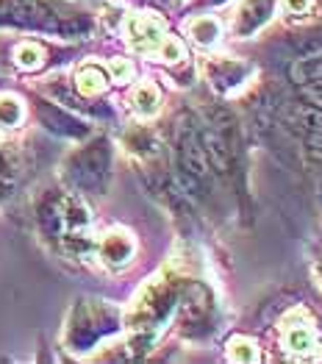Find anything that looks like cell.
Segmentation results:
<instances>
[{
  "instance_id": "cell-1",
  "label": "cell",
  "mask_w": 322,
  "mask_h": 364,
  "mask_svg": "<svg viewBox=\"0 0 322 364\" xmlns=\"http://www.w3.org/2000/svg\"><path fill=\"white\" fill-rule=\"evenodd\" d=\"M42 223L48 228L50 237H56L70 253H84L89 250V212L87 206L73 198V195H61L56 200H50L42 212Z\"/></svg>"
},
{
  "instance_id": "cell-2",
  "label": "cell",
  "mask_w": 322,
  "mask_h": 364,
  "mask_svg": "<svg viewBox=\"0 0 322 364\" xmlns=\"http://www.w3.org/2000/svg\"><path fill=\"white\" fill-rule=\"evenodd\" d=\"M176 164H178V176L181 183L189 195L195 198H208L211 195V186H214V167L205 156L203 145H200V136L195 128H181L178 131V145H176Z\"/></svg>"
},
{
  "instance_id": "cell-3",
  "label": "cell",
  "mask_w": 322,
  "mask_h": 364,
  "mask_svg": "<svg viewBox=\"0 0 322 364\" xmlns=\"http://www.w3.org/2000/svg\"><path fill=\"white\" fill-rule=\"evenodd\" d=\"M200 145H203L214 170H220L225 176L234 173L236 161H239V131H236L234 117H228V114L211 117L208 128L200 134Z\"/></svg>"
},
{
  "instance_id": "cell-4",
  "label": "cell",
  "mask_w": 322,
  "mask_h": 364,
  "mask_svg": "<svg viewBox=\"0 0 322 364\" xmlns=\"http://www.w3.org/2000/svg\"><path fill=\"white\" fill-rule=\"evenodd\" d=\"M176 301H178V289L173 287V281L156 278L153 284H147V289L139 295V301H136V309H134L136 326H134V328L150 331V328L161 326L164 317L173 311Z\"/></svg>"
},
{
  "instance_id": "cell-5",
  "label": "cell",
  "mask_w": 322,
  "mask_h": 364,
  "mask_svg": "<svg viewBox=\"0 0 322 364\" xmlns=\"http://www.w3.org/2000/svg\"><path fill=\"white\" fill-rule=\"evenodd\" d=\"M114 328H117V317H114L112 309L97 304H84L75 311L73 323H70V345L84 350V348L95 345L100 336L114 331Z\"/></svg>"
},
{
  "instance_id": "cell-6",
  "label": "cell",
  "mask_w": 322,
  "mask_h": 364,
  "mask_svg": "<svg viewBox=\"0 0 322 364\" xmlns=\"http://www.w3.org/2000/svg\"><path fill=\"white\" fill-rule=\"evenodd\" d=\"M109 176V148L106 142H95L73 156L70 161V178L84 189H103Z\"/></svg>"
},
{
  "instance_id": "cell-7",
  "label": "cell",
  "mask_w": 322,
  "mask_h": 364,
  "mask_svg": "<svg viewBox=\"0 0 322 364\" xmlns=\"http://www.w3.org/2000/svg\"><path fill=\"white\" fill-rule=\"evenodd\" d=\"M281 339H284V348L294 356H311L317 350V334H314L311 323L303 317V311H292L284 317Z\"/></svg>"
},
{
  "instance_id": "cell-8",
  "label": "cell",
  "mask_w": 322,
  "mask_h": 364,
  "mask_svg": "<svg viewBox=\"0 0 322 364\" xmlns=\"http://www.w3.org/2000/svg\"><path fill=\"white\" fill-rule=\"evenodd\" d=\"M128 36H131V45L134 50L139 53H159L161 42L167 39L164 36V23L153 14H139L128 23Z\"/></svg>"
},
{
  "instance_id": "cell-9",
  "label": "cell",
  "mask_w": 322,
  "mask_h": 364,
  "mask_svg": "<svg viewBox=\"0 0 322 364\" xmlns=\"http://www.w3.org/2000/svg\"><path fill=\"white\" fill-rule=\"evenodd\" d=\"M176 304L181 306V317L186 326H200V323H208V317H211V292L198 281L183 287Z\"/></svg>"
},
{
  "instance_id": "cell-10",
  "label": "cell",
  "mask_w": 322,
  "mask_h": 364,
  "mask_svg": "<svg viewBox=\"0 0 322 364\" xmlns=\"http://www.w3.org/2000/svg\"><path fill=\"white\" fill-rule=\"evenodd\" d=\"M275 6L278 0H245L236 14V36H253L262 26L269 23V17L275 14Z\"/></svg>"
},
{
  "instance_id": "cell-11",
  "label": "cell",
  "mask_w": 322,
  "mask_h": 364,
  "mask_svg": "<svg viewBox=\"0 0 322 364\" xmlns=\"http://www.w3.org/2000/svg\"><path fill=\"white\" fill-rule=\"evenodd\" d=\"M205 73H208V81L217 87L220 92H228L239 87L247 75H250V67L247 64H242V61L236 59H211L205 64Z\"/></svg>"
},
{
  "instance_id": "cell-12",
  "label": "cell",
  "mask_w": 322,
  "mask_h": 364,
  "mask_svg": "<svg viewBox=\"0 0 322 364\" xmlns=\"http://www.w3.org/2000/svg\"><path fill=\"white\" fill-rule=\"evenodd\" d=\"M134 250H136V245L131 240V234H125V231H112V234H106L100 240V259L106 264H112V267L128 264Z\"/></svg>"
},
{
  "instance_id": "cell-13",
  "label": "cell",
  "mask_w": 322,
  "mask_h": 364,
  "mask_svg": "<svg viewBox=\"0 0 322 364\" xmlns=\"http://www.w3.org/2000/svg\"><path fill=\"white\" fill-rule=\"evenodd\" d=\"M289 78L294 87H311V84H322V53H311L303 59H294L289 64Z\"/></svg>"
},
{
  "instance_id": "cell-14",
  "label": "cell",
  "mask_w": 322,
  "mask_h": 364,
  "mask_svg": "<svg viewBox=\"0 0 322 364\" xmlns=\"http://www.w3.org/2000/svg\"><path fill=\"white\" fill-rule=\"evenodd\" d=\"M106 84H109V78H106V73H103L97 64H87V67H81V70H78V75H75V87H78L81 95H87V97L100 95V92L106 90Z\"/></svg>"
},
{
  "instance_id": "cell-15",
  "label": "cell",
  "mask_w": 322,
  "mask_h": 364,
  "mask_svg": "<svg viewBox=\"0 0 322 364\" xmlns=\"http://www.w3.org/2000/svg\"><path fill=\"white\" fill-rule=\"evenodd\" d=\"M39 114H42V120L48 122L50 131H59V134H67V136H81V134H84L81 122L73 120V117H67V114H61L59 109L39 106Z\"/></svg>"
},
{
  "instance_id": "cell-16",
  "label": "cell",
  "mask_w": 322,
  "mask_h": 364,
  "mask_svg": "<svg viewBox=\"0 0 322 364\" xmlns=\"http://www.w3.org/2000/svg\"><path fill=\"white\" fill-rule=\"evenodd\" d=\"M159 100H161V95L156 90V84H139L136 92H134V97H131L134 112L139 117H153L159 112Z\"/></svg>"
},
{
  "instance_id": "cell-17",
  "label": "cell",
  "mask_w": 322,
  "mask_h": 364,
  "mask_svg": "<svg viewBox=\"0 0 322 364\" xmlns=\"http://www.w3.org/2000/svg\"><path fill=\"white\" fill-rule=\"evenodd\" d=\"M189 33H192V39H195L198 45L211 48V45L217 42V36H220V23H217L214 17H198V20L189 23Z\"/></svg>"
},
{
  "instance_id": "cell-18",
  "label": "cell",
  "mask_w": 322,
  "mask_h": 364,
  "mask_svg": "<svg viewBox=\"0 0 322 364\" xmlns=\"http://www.w3.org/2000/svg\"><path fill=\"white\" fill-rule=\"evenodd\" d=\"M228 359L231 362H242V364H250L259 359V350H256V342L250 336H234L228 342Z\"/></svg>"
},
{
  "instance_id": "cell-19",
  "label": "cell",
  "mask_w": 322,
  "mask_h": 364,
  "mask_svg": "<svg viewBox=\"0 0 322 364\" xmlns=\"http://www.w3.org/2000/svg\"><path fill=\"white\" fill-rule=\"evenodd\" d=\"M23 120V103L14 97V95H3L0 97V125L11 128Z\"/></svg>"
},
{
  "instance_id": "cell-20",
  "label": "cell",
  "mask_w": 322,
  "mask_h": 364,
  "mask_svg": "<svg viewBox=\"0 0 322 364\" xmlns=\"http://www.w3.org/2000/svg\"><path fill=\"white\" fill-rule=\"evenodd\" d=\"M42 61H45V53H42V48L39 45H20L17 48V64L23 67V70H39L42 67Z\"/></svg>"
},
{
  "instance_id": "cell-21",
  "label": "cell",
  "mask_w": 322,
  "mask_h": 364,
  "mask_svg": "<svg viewBox=\"0 0 322 364\" xmlns=\"http://www.w3.org/2000/svg\"><path fill=\"white\" fill-rule=\"evenodd\" d=\"M109 75H112V81H117V84H128V81L134 78V64L125 59H112Z\"/></svg>"
},
{
  "instance_id": "cell-22",
  "label": "cell",
  "mask_w": 322,
  "mask_h": 364,
  "mask_svg": "<svg viewBox=\"0 0 322 364\" xmlns=\"http://www.w3.org/2000/svg\"><path fill=\"white\" fill-rule=\"evenodd\" d=\"M159 53H161V59L164 61H181L183 59V45H181L178 39H173V36H167V39L161 42Z\"/></svg>"
},
{
  "instance_id": "cell-23",
  "label": "cell",
  "mask_w": 322,
  "mask_h": 364,
  "mask_svg": "<svg viewBox=\"0 0 322 364\" xmlns=\"http://www.w3.org/2000/svg\"><path fill=\"white\" fill-rule=\"evenodd\" d=\"M286 14H306L311 9V0H284Z\"/></svg>"
},
{
  "instance_id": "cell-24",
  "label": "cell",
  "mask_w": 322,
  "mask_h": 364,
  "mask_svg": "<svg viewBox=\"0 0 322 364\" xmlns=\"http://www.w3.org/2000/svg\"><path fill=\"white\" fill-rule=\"evenodd\" d=\"M211 3H220V0H211Z\"/></svg>"
}]
</instances>
